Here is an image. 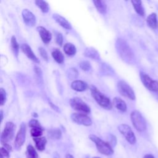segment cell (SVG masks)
Segmentation results:
<instances>
[{
  "mask_svg": "<svg viewBox=\"0 0 158 158\" xmlns=\"http://www.w3.org/2000/svg\"><path fill=\"white\" fill-rule=\"evenodd\" d=\"M115 48L123 60L129 64L133 62L134 53L127 41L121 38L117 39L115 42Z\"/></svg>",
  "mask_w": 158,
  "mask_h": 158,
  "instance_id": "obj_1",
  "label": "cell"
},
{
  "mask_svg": "<svg viewBox=\"0 0 158 158\" xmlns=\"http://www.w3.org/2000/svg\"><path fill=\"white\" fill-rule=\"evenodd\" d=\"M89 89L91 96L101 107L107 110L112 109L113 104L111 102L109 98L106 96L99 90H98L96 86L93 85L89 87Z\"/></svg>",
  "mask_w": 158,
  "mask_h": 158,
  "instance_id": "obj_2",
  "label": "cell"
},
{
  "mask_svg": "<svg viewBox=\"0 0 158 158\" xmlns=\"http://www.w3.org/2000/svg\"><path fill=\"white\" fill-rule=\"evenodd\" d=\"M89 138L95 143L98 151L102 154L110 156L114 153L112 147L108 143L104 141L101 138L94 135H90Z\"/></svg>",
  "mask_w": 158,
  "mask_h": 158,
  "instance_id": "obj_3",
  "label": "cell"
},
{
  "mask_svg": "<svg viewBox=\"0 0 158 158\" xmlns=\"http://www.w3.org/2000/svg\"><path fill=\"white\" fill-rule=\"evenodd\" d=\"M130 118L133 125L138 131H144L146 129V122L138 110H133L130 114Z\"/></svg>",
  "mask_w": 158,
  "mask_h": 158,
  "instance_id": "obj_4",
  "label": "cell"
},
{
  "mask_svg": "<svg viewBox=\"0 0 158 158\" xmlns=\"http://www.w3.org/2000/svg\"><path fill=\"white\" fill-rule=\"evenodd\" d=\"M15 125L12 122H7L1 135V143L2 144L8 143L10 141L14 136Z\"/></svg>",
  "mask_w": 158,
  "mask_h": 158,
  "instance_id": "obj_5",
  "label": "cell"
},
{
  "mask_svg": "<svg viewBox=\"0 0 158 158\" xmlns=\"http://www.w3.org/2000/svg\"><path fill=\"white\" fill-rule=\"evenodd\" d=\"M118 91L121 95L129 98L131 100H135V94L131 86L125 81L120 80L117 83Z\"/></svg>",
  "mask_w": 158,
  "mask_h": 158,
  "instance_id": "obj_6",
  "label": "cell"
},
{
  "mask_svg": "<svg viewBox=\"0 0 158 158\" xmlns=\"http://www.w3.org/2000/svg\"><path fill=\"white\" fill-rule=\"evenodd\" d=\"M139 77L143 85L148 89L153 92L158 91V81L157 80H153L148 74L143 72L139 73Z\"/></svg>",
  "mask_w": 158,
  "mask_h": 158,
  "instance_id": "obj_7",
  "label": "cell"
},
{
  "mask_svg": "<svg viewBox=\"0 0 158 158\" xmlns=\"http://www.w3.org/2000/svg\"><path fill=\"white\" fill-rule=\"evenodd\" d=\"M70 106L75 110L82 112L85 114H89L91 112L90 107L81 98L75 97L70 100Z\"/></svg>",
  "mask_w": 158,
  "mask_h": 158,
  "instance_id": "obj_8",
  "label": "cell"
},
{
  "mask_svg": "<svg viewBox=\"0 0 158 158\" xmlns=\"http://www.w3.org/2000/svg\"><path fill=\"white\" fill-rule=\"evenodd\" d=\"M118 130L130 144H134L136 143V136L129 125L127 124H120L118 126Z\"/></svg>",
  "mask_w": 158,
  "mask_h": 158,
  "instance_id": "obj_9",
  "label": "cell"
},
{
  "mask_svg": "<svg viewBox=\"0 0 158 158\" xmlns=\"http://www.w3.org/2000/svg\"><path fill=\"white\" fill-rule=\"evenodd\" d=\"M72 120L78 124L84 126H90L92 124L91 118L84 113H72L70 115Z\"/></svg>",
  "mask_w": 158,
  "mask_h": 158,
  "instance_id": "obj_10",
  "label": "cell"
},
{
  "mask_svg": "<svg viewBox=\"0 0 158 158\" xmlns=\"http://www.w3.org/2000/svg\"><path fill=\"white\" fill-rule=\"evenodd\" d=\"M26 130L25 124L24 123H22L15 138L14 148L16 149H19L23 144L25 141Z\"/></svg>",
  "mask_w": 158,
  "mask_h": 158,
  "instance_id": "obj_11",
  "label": "cell"
},
{
  "mask_svg": "<svg viewBox=\"0 0 158 158\" xmlns=\"http://www.w3.org/2000/svg\"><path fill=\"white\" fill-rule=\"evenodd\" d=\"M24 23L29 27H33L36 24V17L28 9H25L22 12Z\"/></svg>",
  "mask_w": 158,
  "mask_h": 158,
  "instance_id": "obj_12",
  "label": "cell"
},
{
  "mask_svg": "<svg viewBox=\"0 0 158 158\" xmlns=\"http://www.w3.org/2000/svg\"><path fill=\"white\" fill-rule=\"evenodd\" d=\"M36 30L38 31L43 42L45 44H48L52 39L51 32L42 26H38L36 28Z\"/></svg>",
  "mask_w": 158,
  "mask_h": 158,
  "instance_id": "obj_13",
  "label": "cell"
},
{
  "mask_svg": "<svg viewBox=\"0 0 158 158\" xmlns=\"http://www.w3.org/2000/svg\"><path fill=\"white\" fill-rule=\"evenodd\" d=\"M20 48L22 51V52L31 60L34 61L36 63H39L40 60L38 59V58L35 55L34 52H33L31 48H30V46L26 44V43H23L20 46Z\"/></svg>",
  "mask_w": 158,
  "mask_h": 158,
  "instance_id": "obj_14",
  "label": "cell"
},
{
  "mask_svg": "<svg viewBox=\"0 0 158 158\" xmlns=\"http://www.w3.org/2000/svg\"><path fill=\"white\" fill-rule=\"evenodd\" d=\"M71 88L77 91H84L88 88V85L84 81L76 80L72 83Z\"/></svg>",
  "mask_w": 158,
  "mask_h": 158,
  "instance_id": "obj_15",
  "label": "cell"
},
{
  "mask_svg": "<svg viewBox=\"0 0 158 158\" xmlns=\"http://www.w3.org/2000/svg\"><path fill=\"white\" fill-rule=\"evenodd\" d=\"M83 54L85 56L92 59L95 60H101V57L99 53L98 52L96 49L92 47H89L85 49Z\"/></svg>",
  "mask_w": 158,
  "mask_h": 158,
  "instance_id": "obj_16",
  "label": "cell"
},
{
  "mask_svg": "<svg viewBox=\"0 0 158 158\" xmlns=\"http://www.w3.org/2000/svg\"><path fill=\"white\" fill-rule=\"evenodd\" d=\"M52 17L62 27L67 30L72 29V26L70 23L68 22V20L66 19H65L60 15H59L57 14H54L52 15Z\"/></svg>",
  "mask_w": 158,
  "mask_h": 158,
  "instance_id": "obj_17",
  "label": "cell"
},
{
  "mask_svg": "<svg viewBox=\"0 0 158 158\" xmlns=\"http://www.w3.org/2000/svg\"><path fill=\"white\" fill-rule=\"evenodd\" d=\"M146 23L148 25L152 28L156 29L158 28V20L157 14L156 13H151L149 14L146 19Z\"/></svg>",
  "mask_w": 158,
  "mask_h": 158,
  "instance_id": "obj_18",
  "label": "cell"
},
{
  "mask_svg": "<svg viewBox=\"0 0 158 158\" xmlns=\"http://www.w3.org/2000/svg\"><path fill=\"white\" fill-rule=\"evenodd\" d=\"M113 105L119 110L122 112H125L127 109V106L125 102L120 98L115 97L113 99Z\"/></svg>",
  "mask_w": 158,
  "mask_h": 158,
  "instance_id": "obj_19",
  "label": "cell"
},
{
  "mask_svg": "<svg viewBox=\"0 0 158 158\" xmlns=\"http://www.w3.org/2000/svg\"><path fill=\"white\" fill-rule=\"evenodd\" d=\"M33 141L35 143L36 148L38 151H43L44 150L47 143V140L45 137L41 136L38 138H33Z\"/></svg>",
  "mask_w": 158,
  "mask_h": 158,
  "instance_id": "obj_20",
  "label": "cell"
},
{
  "mask_svg": "<svg viewBox=\"0 0 158 158\" xmlns=\"http://www.w3.org/2000/svg\"><path fill=\"white\" fill-rule=\"evenodd\" d=\"M93 2L94 4V6L97 9L98 11L101 14L104 15L107 12V4L105 1L100 0H94L93 1Z\"/></svg>",
  "mask_w": 158,
  "mask_h": 158,
  "instance_id": "obj_21",
  "label": "cell"
},
{
  "mask_svg": "<svg viewBox=\"0 0 158 158\" xmlns=\"http://www.w3.org/2000/svg\"><path fill=\"white\" fill-rule=\"evenodd\" d=\"M131 2L132 3V5L136 12L141 16H144V10L142 5V1L138 0H132L131 1Z\"/></svg>",
  "mask_w": 158,
  "mask_h": 158,
  "instance_id": "obj_22",
  "label": "cell"
},
{
  "mask_svg": "<svg viewBox=\"0 0 158 158\" xmlns=\"http://www.w3.org/2000/svg\"><path fill=\"white\" fill-rule=\"evenodd\" d=\"M64 51L66 54L72 56L76 54L77 49L76 47L72 43H67L64 46Z\"/></svg>",
  "mask_w": 158,
  "mask_h": 158,
  "instance_id": "obj_23",
  "label": "cell"
},
{
  "mask_svg": "<svg viewBox=\"0 0 158 158\" xmlns=\"http://www.w3.org/2000/svg\"><path fill=\"white\" fill-rule=\"evenodd\" d=\"M48 136L52 139H59L62 136L61 131L58 128H52L48 131Z\"/></svg>",
  "mask_w": 158,
  "mask_h": 158,
  "instance_id": "obj_24",
  "label": "cell"
},
{
  "mask_svg": "<svg viewBox=\"0 0 158 158\" xmlns=\"http://www.w3.org/2000/svg\"><path fill=\"white\" fill-rule=\"evenodd\" d=\"M52 56L53 59L59 64L63 63L64 60V56L59 49H54L52 51Z\"/></svg>",
  "mask_w": 158,
  "mask_h": 158,
  "instance_id": "obj_25",
  "label": "cell"
},
{
  "mask_svg": "<svg viewBox=\"0 0 158 158\" xmlns=\"http://www.w3.org/2000/svg\"><path fill=\"white\" fill-rule=\"evenodd\" d=\"M10 45H11V49L12 51L14 54V56L17 57L19 52V44L17 43L16 38L14 36H12L10 40Z\"/></svg>",
  "mask_w": 158,
  "mask_h": 158,
  "instance_id": "obj_26",
  "label": "cell"
},
{
  "mask_svg": "<svg viewBox=\"0 0 158 158\" xmlns=\"http://www.w3.org/2000/svg\"><path fill=\"white\" fill-rule=\"evenodd\" d=\"M36 5L41 9V10L44 12L46 13L49 10V5L48 3L44 1L41 0H36L35 1Z\"/></svg>",
  "mask_w": 158,
  "mask_h": 158,
  "instance_id": "obj_27",
  "label": "cell"
},
{
  "mask_svg": "<svg viewBox=\"0 0 158 158\" xmlns=\"http://www.w3.org/2000/svg\"><path fill=\"white\" fill-rule=\"evenodd\" d=\"M27 154L28 158H38V154L35 148L29 144L27 147Z\"/></svg>",
  "mask_w": 158,
  "mask_h": 158,
  "instance_id": "obj_28",
  "label": "cell"
},
{
  "mask_svg": "<svg viewBox=\"0 0 158 158\" xmlns=\"http://www.w3.org/2000/svg\"><path fill=\"white\" fill-rule=\"evenodd\" d=\"M78 75V72L77 70L75 68L69 69L67 72V76L70 80H73L77 78Z\"/></svg>",
  "mask_w": 158,
  "mask_h": 158,
  "instance_id": "obj_29",
  "label": "cell"
},
{
  "mask_svg": "<svg viewBox=\"0 0 158 158\" xmlns=\"http://www.w3.org/2000/svg\"><path fill=\"white\" fill-rule=\"evenodd\" d=\"M43 128H33L30 130L31 135L33 138L41 137V136L43 135Z\"/></svg>",
  "mask_w": 158,
  "mask_h": 158,
  "instance_id": "obj_30",
  "label": "cell"
},
{
  "mask_svg": "<svg viewBox=\"0 0 158 158\" xmlns=\"http://www.w3.org/2000/svg\"><path fill=\"white\" fill-rule=\"evenodd\" d=\"M79 66L84 71H89L91 69V66L90 63L86 60H83L80 62Z\"/></svg>",
  "mask_w": 158,
  "mask_h": 158,
  "instance_id": "obj_31",
  "label": "cell"
},
{
  "mask_svg": "<svg viewBox=\"0 0 158 158\" xmlns=\"http://www.w3.org/2000/svg\"><path fill=\"white\" fill-rule=\"evenodd\" d=\"M54 34H55V38H56V43L61 46L62 43H63V36L58 31H54Z\"/></svg>",
  "mask_w": 158,
  "mask_h": 158,
  "instance_id": "obj_32",
  "label": "cell"
},
{
  "mask_svg": "<svg viewBox=\"0 0 158 158\" xmlns=\"http://www.w3.org/2000/svg\"><path fill=\"white\" fill-rule=\"evenodd\" d=\"M28 125L31 128H42L40 123L36 119H35V118L30 120V121L28 122Z\"/></svg>",
  "mask_w": 158,
  "mask_h": 158,
  "instance_id": "obj_33",
  "label": "cell"
},
{
  "mask_svg": "<svg viewBox=\"0 0 158 158\" xmlns=\"http://www.w3.org/2000/svg\"><path fill=\"white\" fill-rule=\"evenodd\" d=\"M0 99L1 106H2L6 101V93L5 90L2 88L0 89Z\"/></svg>",
  "mask_w": 158,
  "mask_h": 158,
  "instance_id": "obj_34",
  "label": "cell"
},
{
  "mask_svg": "<svg viewBox=\"0 0 158 158\" xmlns=\"http://www.w3.org/2000/svg\"><path fill=\"white\" fill-rule=\"evenodd\" d=\"M0 158H9V152L3 146L1 148Z\"/></svg>",
  "mask_w": 158,
  "mask_h": 158,
  "instance_id": "obj_35",
  "label": "cell"
},
{
  "mask_svg": "<svg viewBox=\"0 0 158 158\" xmlns=\"http://www.w3.org/2000/svg\"><path fill=\"white\" fill-rule=\"evenodd\" d=\"M39 52L41 55V56L42 57V58L46 60V61H48V53L46 52V51L42 47H40L39 48Z\"/></svg>",
  "mask_w": 158,
  "mask_h": 158,
  "instance_id": "obj_36",
  "label": "cell"
},
{
  "mask_svg": "<svg viewBox=\"0 0 158 158\" xmlns=\"http://www.w3.org/2000/svg\"><path fill=\"white\" fill-rule=\"evenodd\" d=\"M112 147L115 146L117 144V138L113 135H110L109 136V143H108Z\"/></svg>",
  "mask_w": 158,
  "mask_h": 158,
  "instance_id": "obj_37",
  "label": "cell"
},
{
  "mask_svg": "<svg viewBox=\"0 0 158 158\" xmlns=\"http://www.w3.org/2000/svg\"><path fill=\"white\" fill-rule=\"evenodd\" d=\"M2 146L5 148V149H6L9 152H10V151H12V147H11V146L10 145H9L8 143H6V144H2Z\"/></svg>",
  "mask_w": 158,
  "mask_h": 158,
  "instance_id": "obj_38",
  "label": "cell"
},
{
  "mask_svg": "<svg viewBox=\"0 0 158 158\" xmlns=\"http://www.w3.org/2000/svg\"><path fill=\"white\" fill-rule=\"evenodd\" d=\"M143 158H155L154 156L151 154H146L144 156Z\"/></svg>",
  "mask_w": 158,
  "mask_h": 158,
  "instance_id": "obj_39",
  "label": "cell"
},
{
  "mask_svg": "<svg viewBox=\"0 0 158 158\" xmlns=\"http://www.w3.org/2000/svg\"><path fill=\"white\" fill-rule=\"evenodd\" d=\"M49 104L51 106V107L53 108V109H55L56 111H57V112H59V108L57 107V106H56L55 105H54L52 103H51V102H49Z\"/></svg>",
  "mask_w": 158,
  "mask_h": 158,
  "instance_id": "obj_40",
  "label": "cell"
},
{
  "mask_svg": "<svg viewBox=\"0 0 158 158\" xmlns=\"http://www.w3.org/2000/svg\"><path fill=\"white\" fill-rule=\"evenodd\" d=\"M65 158H74L73 156L70 154H67L65 155Z\"/></svg>",
  "mask_w": 158,
  "mask_h": 158,
  "instance_id": "obj_41",
  "label": "cell"
},
{
  "mask_svg": "<svg viewBox=\"0 0 158 158\" xmlns=\"http://www.w3.org/2000/svg\"><path fill=\"white\" fill-rule=\"evenodd\" d=\"M0 115H1V122H2L3 120V112L2 110L0 111Z\"/></svg>",
  "mask_w": 158,
  "mask_h": 158,
  "instance_id": "obj_42",
  "label": "cell"
},
{
  "mask_svg": "<svg viewBox=\"0 0 158 158\" xmlns=\"http://www.w3.org/2000/svg\"><path fill=\"white\" fill-rule=\"evenodd\" d=\"M93 158H101V157H93Z\"/></svg>",
  "mask_w": 158,
  "mask_h": 158,
  "instance_id": "obj_43",
  "label": "cell"
}]
</instances>
